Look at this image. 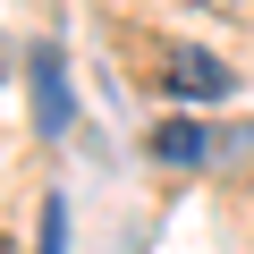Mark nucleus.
Returning a JSON list of instances; mask_svg holds the SVG:
<instances>
[{
  "mask_svg": "<svg viewBox=\"0 0 254 254\" xmlns=\"http://www.w3.org/2000/svg\"><path fill=\"white\" fill-rule=\"evenodd\" d=\"M161 85H170L178 102H229V93H237V68H229L220 51H203V43H170V51H161Z\"/></svg>",
  "mask_w": 254,
  "mask_h": 254,
  "instance_id": "nucleus-1",
  "label": "nucleus"
},
{
  "mask_svg": "<svg viewBox=\"0 0 254 254\" xmlns=\"http://www.w3.org/2000/svg\"><path fill=\"white\" fill-rule=\"evenodd\" d=\"M34 254H68V203L60 195H43V246Z\"/></svg>",
  "mask_w": 254,
  "mask_h": 254,
  "instance_id": "nucleus-4",
  "label": "nucleus"
},
{
  "mask_svg": "<svg viewBox=\"0 0 254 254\" xmlns=\"http://www.w3.org/2000/svg\"><path fill=\"white\" fill-rule=\"evenodd\" d=\"M203 153H212V136H203V119H161V127H153V161L187 170V161H203Z\"/></svg>",
  "mask_w": 254,
  "mask_h": 254,
  "instance_id": "nucleus-3",
  "label": "nucleus"
},
{
  "mask_svg": "<svg viewBox=\"0 0 254 254\" xmlns=\"http://www.w3.org/2000/svg\"><path fill=\"white\" fill-rule=\"evenodd\" d=\"M26 76H34V127L43 136H68V68H60V51L51 43H34V60H26Z\"/></svg>",
  "mask_w": 254,
  "mask_h": 254,
  "instance_id": "nucleus-2",
  "label": "nucleus"
},
{
  "mask_svg": "<svg viewBox=\"0 0 254 254\" xmlns=\"http://www.w3.org/2000/svg\"><path fill=\"white\" fill-rule=\"evenodd\" d=\"M0 254H9V237H0Z\"/></svg>",
  "mask_w": 254,
  "mask_h": 254,
  "instance_id": "nucleus-5",
  "label": "nucleus"
}]
</instances>
